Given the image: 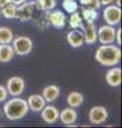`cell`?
Masks as SVG:
<instances>
[{
    "label": "cell",
    "mask_w": 122,
    "mask_h": 128,
    "mask_svg": "<svg viewBox=\"0 0 122 128\" xmlns=\"http://www.w3.org/2000/svg\"><path fill=\"white\" fill-rule=\"evenodd\" d=\"M94 58L103 66H115L121 60V50L114 44H102L96 50Z\"/></svg>",
    "instance_id": "1"
},
{
    "label": "cell",
    "mask_w": 122,
    "mask_h": 128,
    "mask_svg": "<svg viewBox=\"0 0 122 128\" xmlns=\"http://www.w3.org/2000/svg\"><path fill=\"white\" fill-rule=\"evenodd\" d=\"M3 112L5 116L10 121H18L25 118L29 112V106L26 99L19 98L15 96V98H11L3 106Z\"/></svg>",
    "instance_id": "2"
},
{
    "label": "cell",
    "mask_w": 122,
    "mask_h": 128,
    "mask_svg": "<svg viewBox=\"0 0 122 128\" xmlns=\"http://www.w3.org/2000/svg\"><path fill=\"white\" fill-rule=\"evenodd\" d=\"M12 43H13L12 47L14 49L15 54L18 56H27L33 49L32 40L26 35H18V36L14 38Z\"/></svg>",
    "instance_id": "3"
},
{
    "label": "cell",
    "mask_w": 122,
    "mask_h": 128,
    "mask_svg": "<svg viewBox=\"0 0 122 128\" xmlns=\"http://www.w3.org/2000/svg\"><path fill=\"white\" fill-rule=\"evenodd\" d=\"M121 8L116 4H108L103 11V19L107 25L116 26L121 20Z\"/></svg>",
    "instance_id": "4"
},
{
    "label": "cell",
    "mask_w": 122,
    "mask_h": 128,
    "mask_svg": "<svg viewBox=\"0 0 122 128\" xmlns=\"http://www.w3.org/2000/svg\"><path fill=\"white\" fill-rule=\"evenodd\" d=\"M97 38L101 44H113L116 38V29L111 25L101 26L97 30Z\"/></svg>",
    "instance_id": "5"
},
{
    "label": "cell",
    "mask_w": 122,
    "mask_h": 128,
    "mask_svg": "<svg viewBox=\"0 0 122 128\" xmlns=\"http://www.w3.org/2000/svg\"><path fill=\"white\" fill-rule=\"evenodd\" d=\"M6 91L11 96H19L22 94L26 88V82L21 77L14 76L11 77L6 82Z\"/></svg>",
    "instance_id": "6"
},
{
    "label": "cell",
    "mask_w": 122,
    "mask_h": 128,
    "mask_svg": "<svg viewBox=\"0 0 122 128\" xmlns=\"http://www.w3.org/2000/svg\"><path fill=\"white\" fill-rule=\"evenodd\" d=\"M89 122L94 125H100V124L104 123L108 118V112L106 108L102 106H94L89 111L88 114Z\"/></svg>",
    "instance_id": "7"
},
{
    "label": "cell",
    "mask_w": 122,
    "mask_h": 128,
    "mask_svg": "<svg viewBox=\"0 0 122 128\" xmlns=\"http://www.w3.org/2000/svg\"><path fill=\"white\" fill-rule=\"evenodd\" d=\"M46 17L48 19L49 25L56 28V29H62L66 25V15L63 13L61 10H54L52 12L46 11Z\"/></svg>",
    "instance_id": "8"
},
{
    "label": "cell",
    "mask_w": 122,
    "mask_h": 128,
    "mask_svg": "<svg viewBox=\"0 0 122 128\" xmlns=\"http://www.w3.org/2000/svg\"><path fill=\"white\" fill-rule=\"evenodd\" d=\"M80 28H82V30H83L82 32H83V34H84V41H85L86 44L92 45V44H94L98 41V38H97V28H96L94 22L83 20V22H82Z\"/></svg>",
    "instance_id": "9"
},
{
    "label": "cell",
    "mask_w": 122,
    "mask_h": 128,
    "mask_svg": "<svg viewBox=\"0 0 122 128\" xmlns=\"http://www.w3.org/2000/svg\"><path fill=\"white\" fill-rule=\"evenodd\" d=\"M35 9L34 6V1L32 0L31 2H23L22 4L17 6V12H16V17L20 22H28L32 18L33 16V11Z\"/></svg>",
    "instance_id": "10"
},
{
    "label": "cell",
    "mask_w": 122,
    "mask_h": 128,
    "mask_svg": "<svg viewBox=\"0 0 122 128\" xmlns=\"http://www.w3.org/2000/svg\"><path fill=\"white\" fill-rule=\"evenodd\" d=\"M121 78H122V70L120 67H112L106 72L105 80L108 86L113 88H117L121 84Z\"/></svg>",
    "instance_id": "11"
},
{
    "label": "cell",
    "mask_w": 122,
    "mask_h": 128,
    "mask_svg": "<svg viewBox=\"0 0 122 128\" xmlns=\"http://www.w3.org/2000/svg\"><path fill=\"white\" fill-rule=\"evenodd\" d=\"M67 42L72 48H80L85 44L83 32L77 29H73L67 33Z\"/></svg>",
    "instance_id": "12"
},
{
    "label": "cell",
    "mask_w": 122,
    "mask_h": 128,
    "mask_svg": "<svg viewBox=\"0 0 122 128\" xmlns=\"http://www.w3.org/2000/svg\"><path fill=\"white\" fill-rule=\"evenodd\" d=\"M41 112V118L47 124H54L60 118V111L54 106H45Z\"/></svg>",
    "instance_id": "13"
},
{
    "label": "cell",
    "mask_w": 122,
    "mask_h": 128,
    "mask_svg": "<svg viewBox=\"0 0 122 128\" xmlns=\"http://www.w3.org/2000/svg\"><path fill=\"white\" fill-rule=\"evenodd\" d=\"M27 102H28L29 109H31L33 112H41L46 106L45 98L42 97V95H39V94L30 95L28 99H27Z\"/></svg>",
    "instance_id": "14"
},
{
    "label": "cell",
    "mask_w": 122,
    "mask_h": 128,
    "mask_svg": "<svg viewBox=\"0 0 122 128\" xmlns=\"http://www.w3.org/2000/svg\"><path fill=\"white\" fill-rule=\"evenodd\" d=\"M61 122L65 124L66 126L70 125V124H74L78 120V112L76 111V108H65L64 110L60 112V118Z\"/></svg>",
    "instance_id": "15"
},
{
    "label": "cell",
    "mask_w": 122,
    "mask_h": 128,
    "mask_svg": "<svg viewBox=\"0 0 122 128\" xmlns=\"http://www.w3.org/2000/svg\"><path fill=\"white\" fill-rule=\"evenodd\" d=\"M61 95V89L58 86L55 84H50L47 86L42 90V97L45 98L46 102H52L60 97Z\"/></svg>",
    "instance_id": "16"
},
{
    "label": "cell",
    "mask_w": 122,
    "mask_h": 128,
    "mask_svg": "<svg viewBox=\"0 0 122 128\" xmlns=\"http://www.w3.org/2000/svg\"><path fill=\"white\" fill-rule=\"evenodd\" d=\"M14 49L10 44H0V62L7 63L14 59Z\"/></svg>",
    "instance_id": "17"
},
{
    "label": "cell",
    "mask_w": 122,
    "mask_h": 128,
    "mask_svg": "<svg viewBox=\"0 0 122 128\" xmlns=\"http://www.w3.org/2000/svg\"><path fill=\"white\" fill-rule=\"evenodd\" d=\"M84 102V96L80 92L73 91L67 96V104L71 108H79Z\"/></svg>",
    "instance_id": "18"
},
{
    "label": "cell",
    "mask_w": 122,
    "mask_h": 128,
    "mask_svg": "<svg viewBox=\"0 0 122 128\" xmlns=\"http://www.w3.org/2000/svg\"><path fill=\"white\" fill-rule=\"evenodd\" d=\"M34 6L39 11H51L56 6V0H33Z\"/></svg>",
    "instance_id": "19"
},
{
    "label": "cell",
    "mask_w": 122,
    "mask_h": 128,
    "mask_svg": "<svg viewBox=\"0 0 122 128\" xmlns=\"http://www.w3.org/2000/svg\"><path fill=\"white\" fill-rule=\"evenodd\" d=\"M14 34L9 27H0V44H11Z\"/></svg>",
    "instance_id": "20"
},
{
    "label": "cell",
    "mask_w": 122,
    "mask_h": 128,
    "mask_svg": "<svg viewBox=\"0 0 122 128\" xmlns=\"http://www.w3.org/2000/svg\"><path fill=\"white\" fill-rule=\"evenodd\" d=\"M1 14L7 19H14L16 17V12H17V6L13 4V3H7L6 6L1 8Z\"/></svg>",
    "instance_id": "21"
},
{
    "label": "cell",
    "mask_w": 122,
    "mask_h": 128,
    "mask_svg": "<svg viewBox=\"0 0 122 128\" xmlns=\"http://www.w3.org/2000/svg\"><path fill=\"white\" fill-rule=\"evenodd\" d=\"M82 18L85 22H94V20L98 18V12L97 10L89 9V8H83L82 10Z\"/></svg>",
    "instance_id": "22"
},
{
    "label": "cell",
    "mask_w": 122,
    "mask_h": 128,
    "mask_svg": "<svg viewBox=\"0 0 122 128\" xmlns=\"http://www.w3.org/2000/svg\"><path fill=\"white\" fill-rule=\"evenodd\" d=\"M82 22H83V18L80 13H78V11L73 12V13L70 14V17H69V26L71 29H78L80 28Z\"/></svg>",
    "instance_id": "23"
},
{
    "label": "cell",
    "mask_w": 122,
    "mask_h": 128,
    "mask_svg": "<svg viewBox=\"0 0 122 128\" xmlns=\"http://www.w3.org/2000/svg\"><path fill=\"white\" fill-rule=\"evenodd\" d=\"M63 9H64L67 13H73V12L78 11V2L77 0H64L63 1Z\"/></svg>",
    "instance_id": "24"
},
{
    "label": "cell",
    "mask_w": 122,
    "mask_h": 128,
    "mask_svg": "<svg viewBox=\"0 0 122 128\" xmlns=\"http://www.w3.org/2000/svg\"><path fill=\"white\" fill-rule=\"evenodd\" d=\"M80 4L83 6V8H89V9H93L97 11L102 6L100 0H80Z\"/></svg>",
    "instance_id": "25"
},
{
    "label": "cell",
    "mask_w": 122,
    "mask_h": 128,
    "mask_svg": "<svg viewBox=\"0 0 122 128\" xmlns=\"http://www.w3.org/2000/svg\"><path fill=\"white\" fill-rule=\"evenodd\" d=\"M36 26L39 30H46L47 28L49 27V22H48V19H47V17H45L44 19H41V20H38Z\"/></svg>",
    "instance_id": "26"
},
{
    "label": "cell",
    "mask_w": 122,
    "mask_h": 128,
    "mask_svg": "<svg viewBox=\"0 0 122 128\" xmlns=\"http://www.w3.org/2000/svg\"><path fill=\"white\" fill-rule=\"evenodd\" d=\"M7 96H9V93L6 91V88L0 84V102L6 100Z\"/></svg>",
    "instance_id": "27"
},
{
    "label": "cell",
    "mask_w": 122,
    "mask_h": 128,
    "mask_svg": "<svg viewBox=\"0 0 122 128\" xmlns=\"http://www.w3.org/2000/svg\"><path fill=\"white\" fill-rule=\"evenodd\" d=\"M121 33H122V29H121V28H119V29L116 30V38H115V41L117 42L118 45H120V46H121V44H122Z\"/></svg>",
    "instance_id": "28"
},
{
    "label": "cell",
    "mask_w": 122,
    "mask_h": 128,
    "mask_svg": "<svg viewBox=\"0 0 122 128\" xmlns=\"http://www.w3.org/2000/svg\"><path fill=\"white\" fill-rule=\"evenodd\" d=\"M11 1V3H13V4H15V6H20V4H22L23 2H26L27 0H10Z\"/></svg>",
    "instance_id": "29"
},
{
    "label": "cell",
    "mask_w": 122,
    "mask_h": 128,
    "mask_svg": "<svg viewBox=\"0 0 122 128\" xmlns=\"http://www.w3.org/2000/svg\"><path fill=\"white\" fill-rule=\"evenodd\" d=\"M100 1H101V4L108 6V4H111V3H113L115 0H100Z\"/></svg>",
    "instance_id": "30"
},
{
    "label": "cell",
    "mask_w": 122,
    "mask_h": 128,
    "mask_svg": "<svg viewBox=\"0 0 122 128\" xmlns=\"http://www.w3.org/2000/svg\"><path fill=\"white\" fill-rule=\"evenodd\" d=\"M10 2H11L10 0H0V9L3 8L4 6H6L7 3H10Z\"/></svg>",
    "instance_id": "31"
},
{
    "label": "cell",
    "mask_w": 122,
    "mask_h": 128,
    "mask_svg": "<svg viewBox=\"0 0 122 128\" xmlns=\"http://www.w3.org/2000/svg\"><path fill=\"white\" fill-rule=\"evenodd\" d=\"M116 6L121 8V0H116Z\"/></svg>",
    "instance_id": "32"
},
{
    "label": "cell",
    "mask_w": 122,
    "mask_h": 128,
    "mask_svg": "<svg viewBox=\"0 0 122 128\" xmlns=\"http://www.w3.org/2000/svg\"><path fill=\"white\" fill-rule=\"evenodd\" d=\"M0 116H1V113H0Z\"/></svg>",
    "instance_id": "33"
}]
</instances>
